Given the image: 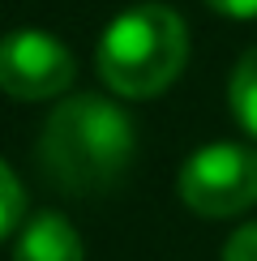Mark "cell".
<instances>
[{"instance_id": "3", "label": "cell", "mask_w": 257, "mask_h": 261, "mask_svg": "<svg viewBox=\"0 0 257 261\" xmlns=\"http://www.w3.org/2000/svg\"><path fill=\"white\" fill-rule=\"evenodd\" d=\"M180 201L201 219H232L257 205V150L240 141H210L180 167Z\"/></svg>"}, {"instance_id": "5", "label": "cell", "mask_w": 257, "mask_h": 261, "mask_svg": "<svg viewBox=\"0 0 257 261\" xmlns=\"http://www.w3.org/2000/svg\"><path fill=\"white\" fill-rule=\"evenodd\" d=\"M13 261H86V248L64 214L43 210L21 227L13 244Z\"/></svg>"}, {"instance_id": "8", "label": "cell", "mask_w": 257, "mask_h": 261, "mask_svg": "<svg viewBox=\"0 0 257 261\" xmlns=\"http://www.w3.org/2000/svg\"><path fill=\"white\" fill-rule=\"evenodd\" d=\"M223 261H257V223H244L223 244Z\"/></svg>"}, {"instance_id": "6", "label": "cell", "mask_w": 257, "mask_h": 261, "mask_svg": "<svg viewBox=\"0 0 257 261\" xmlns=\"http://www.w3.org/2000/svg\"><path fill=\"white\" fill-rule=\"evenodd\" d=\"M227 103H232V116L240 120V128L257 137V47H249L236 60L232 82H227Z\"/></svg>"}, {"instance_id": "4", "label": "cell", "mask_w": 257, "mask_h": 261, "mask_svg": "<svg viewBox=\"0 0 257 261\" xmlns=\"http://www.w3.org/2000/svg\"><path fill=\"white\" fill-rule=\"evenodd\" d=\"M73 51L56 35L43 30H17V35L0 39V90L13 94L21 103L56 99L73 86Z\"/></svg>"}, {"instance_id": "2", "label": "cell", "mask_w": 257, "mask_h": 261, "mask_svg": "<svg viewBox=\"0 0 257 261\" xmlns=\"http://www.w3.org/2000/svg\"><path fill=\"white\" fill-rule=\"evenodd\" d=\"M189 60V26L171 5L124 9L99 39V77L120 99H155Z\"/></svg>"}, {"instance_id": "7", "label": "cell", "mask_w": 257, "mask_h": 261, "mask_svg": "<svg viewBox=\"0 0 257 261\" xmlns=\"http://www.w3.org/2000/svg\"><path fill=\"white\" fill-rule=\"evenodd\" d=\"M21 210H26V197H21V184H17V176L0 163V240H5L9 231L17 227V219H21Z\"/></svg>"}, {"instance_id": "9", "label": "cell", "mask_w": 257, "mask_h": 261, "mask_svg": "<svg viewBox=\"0 0 257 261\" xmlns=\"http://www.w3.org/2000/svg\"><path fill=\"white\" fill-rule=\"evenodd\" d=\"M206 5L214 13H223V17H236V21L257 17V0H206Z\"/></svg>"}, {"instance_id": "1", "label": "cell", "mask_w": 257, "mask_h": 261, "mask_svg": "<svg viewBox=\"0 0 257 261\" xmlns=\"http://www.w3.org/2000/svg\"><path fill=\"white\" fill-rule=\"evenodd\" d=\"M137 150V128L124 107L99 94H73L39 133V167L73 197H94L124 180Z\"/></svg>"}]
</instances>
